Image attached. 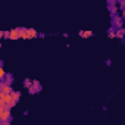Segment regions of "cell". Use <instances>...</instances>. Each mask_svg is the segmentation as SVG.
<instances>
[{
    "label": "cell",
    "mask_w": 125,
    "mask_h": 125,
    "mask_svg": "<svg viewBox=\"0 0 125 125\" xmlns=\"http://www.w3.org/2000/svg\"><path fill=\"white\" fill-rule=\"evenodd\" d=\"M124 22H125V21H124V18H122V16H119V15H115V16L112 18V27H115L116 30H118V28H121V27L124 25Z\"/></svg>",
    "instance_id": "cell-1"
},
{
    "label": "cell",
    "mask_w": 125,
    "mask_h": 125,
    "mask_svg": "<svg viewBox=\"0 0 125 125\" xmlns=\"http://www.w3.org/2000/svg\"><path fill=\"white\" fill-rule=\"evenodd\" d=\"M13 88H12V85L10 84H8L6 81H0V91H3V93H10Z\"/></svg>",
    "instance_id": "cell-2"
},
{
    "label": "cell",
    "mask_w": 125,
    "mask_h": 125,
    "mask_svg": "<svg viewBox=\"0 0 125 125\" xmlns=\"http://www.w3.org/2000/svg\"><path fill=\"white\" fill-rule=\"evenodd\" d=\"M40 88H41V87H40V83H38V81H32V85H31L28 90H30V94H34V93H38Z\"/></svg>",
    "instance_id": "cell-3"
},
{
    "label": "cell",
    "mask_w": 125,
    "mask_h": 125,
    "mask_svg": "<svg viewBox=\"0 0 125 125\" xmlns=\"http://www.w3.org/2000/svg\"><path fill=\"white\" fill-rule=\"evenodd\" d=\"M107 9H109V12H110V18H113L115 15H118V5H107Z\"/></svg>",
    "instance_id": "cell-4"
},
{
    "label": "cell",
    "mask_w": 125,
    "mask_h": 125,
    "mask_svg": "<svg viewBox=\"0 0 125 125\" xmlns=\"http://www.w3.org/2000/svg\"><path fill=\"white\" fill-rule=\"evenodd\" d=\"M27 34H28V40H31V38H35V37H40V32H37L34 28H28Z\"/></svg>",
    "instance_id": "cell-5"
},
{
    "label": "cell",
    "mask_w": 125,
    "mask_h": 125,
    "mask_svg": "<svg viewBox=\"0 0 125 125\" xmlns=\"http://www.w3.org/2000/svg\"><path fill=\"white\" fill-rule=\"evenodd\" d=\"M19 28H13L10 30V40H19Z\"/></svg>",
    "instance_id": "cell-6"
},
{
    "label": "cell",
    "mask_w": 125,
    "mask_h": 125,
    "mask_svg": "<svg viewBox=\"0 0 125 125\" xmlns=\"http://www.w3.org/2000/svg\"><path fill=\"white\" fill-rule=\"evenodd\" d=\"M18 28H19V37L24 40H28V34H27L28 28H25V27H18Z\"/></svg>",
    "instance_id": "cell-7"
},
{
    "label": "cell",
    "mask_w": 125,
    "mask_h": 125,
    "mask_svg": "<svg viewBox=\"0 0 125 125\" xmlns=\"http://www.w3.org/2000/svg\"><path fill=\"white\" fill-rule=\"evenodd\" d=\"M116 38H125V28L124 27L116 30Z\"/></svg>",
    "instance_id": "cell-8"
},
{
    "label": "cell",
    "mask_w": 125,
    "mask_h": 125,
    "mask_svg": "<svg viewBox=\"0 0 125 125\" xmlns=\"http://www.w3.org/2000/svg\"><path fill=\"white\" fill-rule=\"evenodd\" d=\"M78 35L80 37H90V35H93V32L91 31H80Z\"/></svg>",
    "instance_id": "cell-9"
},
{
    "label": "cell",
    "mask_w": 125,
    "mask_h": 125,
    "mask_svg": "<svg viewBox=\"0 0 125 125\" xmlns=\"http://www.w3.org/2000/svg\"><path fill=\"white\" fill-rule=\"evenodd\" d=\"M5 81H6L8 84H10V85H12V83H13V75H12V74H6Z\"/></svg>",
    "instance_id": "cell-10"
},
{
    "label": "cell",
    "mask_w": 125,
    "mask_h": 125,
    "mask_svg": "<svg viewBox=\"0 0 125 125\" xmlns=\"http://www.w3.org/2000/svg\"><path fill=\"white\" fill-rule=\"evenodd\" d=\"M24 84H25V87H27V88H30V87L32 85V81H30V80H25V83H24Z\"/></svg>",
    "instance_id": "cell-11"
},
{
    "label": "cell",
    "mask_w": 125,
    "mask_h": 125,
    "mask_svg": "<svg viewBox=\"0 0 125 125\" xmlns=\"http://www.w3.org/2000/svg\"><path fill=\"white\" fill-rule=\"evenodd\" d=\"M3 37L5 38H10V31H5L3 32Z\"/></svg>",
    "instance_id": "cell-12"
},
{
    "label": "cell",
    "mask_w": 125,
    "mask_h": 125,
    "mask_svg": "<svg viewBox=\"0 0 125 125\" xmlns=\"http://www.w3.org/2000/svg\"><path fill=\"white\" fill-rule=\"evenodd\" d=\"M122 18H124V21H125V9L122 10Z\"/></svg>",
    "instance_id": "cell-13"
}]
</instances>
